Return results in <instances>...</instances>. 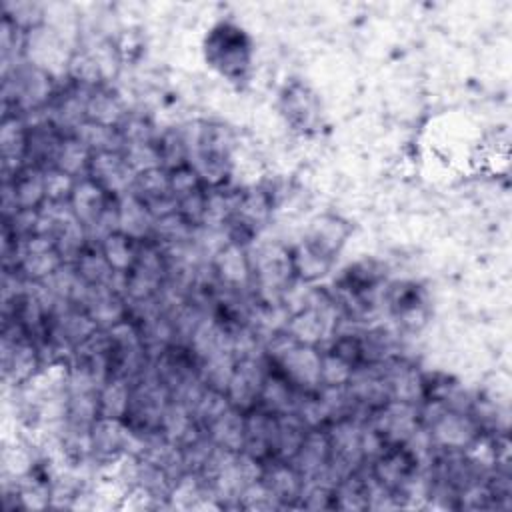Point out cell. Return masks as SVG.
<instances>
[{
	"instance_id": "cell-6",
	"label": "cell",
	"mask_w": 512,
	"mask_h": 512,
	"mask_svg": "<svg viewBox=\"0 0 512 512\" xmlns=\"http://www.w3.org/2000/svg\"><path fill=\"white\" fill-rule=\"evenodd\" d=\"M262 484L278 508H300L304 476L290 460H270L262 466Z\"/></svg>"
},
{
	"instance_id": "cell-5",
	"label": "cell",
	"mask_w": 512,
	"mask_h": 512,
	"mask_svg": "<svg viewBox=\"0 0 512 512\" xmlns=\"http://www.w3.org/2000/svg\"><path fill=\"white\" fill-rule=\"evenodd\" d=\"M350 234H352V224L346 218H342L340 214L324 212L314 220H310L304 232V238L300 242H304L308 248H312L320 256L336 262Z\"/></svg>"
},
{
	"instance_id": "cell-4",
	"label": "cell",
	"mask_w": 512,
	"mask_h": 512,
	"mask_svg": "<svg viewBox=\"0 0 512 512\" xmlns=\"http://www.w3.org/2000/svg\"><path fill=\"white\" fill-rule=\"evenodd\" d=\"M266 376H268V362L262 356V352L236 356V364L226 386V396L230 404L240 412H248L256 408Z\"/></svg>"
},
{
	"instance_id": "cell-13",
	"label": "cell",
	"mask_w": 512,
	"mask_h": 512,
	"mask_svg": "<svg viewBox=\"0 0 512 512\" xmlns=\"http://www.w3.org/2000/svg\"><path fill=\"white\" fill-rule=\"evenodd\" d=\"M154 218L148 208L132 192L120 196L118 200V230L126 232L136 240H150L154 230Z\"/></svg>"
},
{
	"instance_id": "cell-8",
	"label": "cell",
	"mask_w": 512,
	"mask_h": 512,
	"mask_svg": "<svg viewBox=\"0 0 512 512\" xmlns=\"http://www.w3.org/2000/svg\"><path fill=\"white\" fill-rule=\"evenodd\" d=\"M26 136H28L26 118L14 112H2V122H0L2 178L12 176L14 172L26 166Z\"/></svg>"
},
{
	"instance_id": "cell-7",
	"label": "cell",
	"mask_w": 512,
	"mask_h": 512,
	"mask_svg": "<svg viewBox=\"0 0 512 512\" xmlns=\"http://www.w3.org/2000/svg\"><path fill=\"white\" fill-rule=\"evenodd\" d=\"M88 178L100 184L106 192L114 196H124L132 188L134 172L130 170L122 150L108 152H92Z\"/></svg>"
},
{
	"instance_id": "cell-15",
	"label": "cell",
	"mask_w": 512,
	"mask_h": 512,
	"mask_svg": "<svg viewBox=\"0 0 512 512\" xmlns=\"http://www.w3.org/2000/svg\"><path fill=\"white\" fill-rule=\"evenodd\" d=\"M130 402V380L112 376L98 388V418L124 420Z\"/></svg>"
},
{
	"instance_id": "cell-11",
	"label": "cell",
	"mask_w": 512,
	"mask_h": 512,
	"mask_svg": "<svg viewBox=\"0 0 512 512\" xmlns=\"http://www.w3.org/2000/svg\"><path fill=\"white\" fill-rule=\"evenodd\" d=\"M244 426L246 412H240L234 406H230L210 426H206L204 434L216 448L238 454L244 448Z\"/></svg>"
},
{
	"instance_id": "cell-17",
	"label": "cell",
	"mask_w": 512,
	"mask_h": 512,
	"mask_svg": "<svg viewBox=\"0 0 512 512\" xmlns=\"http://www.w3.org/2000/svg\"><path fill=\"white\" fill-rule=\"evenodd\" d=\"M76 180L78 178H74L58 168H46L44 170L46 204H68Z\"/></svg>"
},
{
	"instance_id": "cell-9",
	"label": "cell",
	"mask_w": 512,
	"mask_h": 512,
	"mask_svg": "<svg viewBox=\"0 0 512 512\" xmlns=\"http://www.w3.org/2000/svg\"><path fill=\"white\" fill-rule=\"evenodd\" d=\"M130 108L124 104L120 92L112 88L110 82L90 88L88 102H86V120L96 122L102 126L118 128Z\"/></svg>"
},
{
	"instance_id": "cell-18",
	"label": "cell",
	"mask_w": 512,
	"mask_h": 512,
	"mask_svg": "<svg viewBox=\"0 0 512 512\" xmlns=\"http://www.w3.org/2000/svg\"><path fill=\"white\" fill-rule=\"evenodd\" d=\"M168 184H170V192L172 196L178 200L198 188H204L202 180H200V174L196 172V168L186 162V164H180L176 168H170L168 170Z\"/></svg>"
},
{
	"instance_id": "cell-14",
	"label": "cell",
	"mask_w": 512,
	"mask_h": 512,
	"mask_svg": "<svg viewBox=\"0 0 512 512\" xmlns=\"http://www.w3.org/2000/svg\"><path fill=\"white\" fill-rule=\"evenodd\" d=\"M290 260H292L294 280L304 286H314L316 282L326 278L334 266V260L320 256L318 252L308 248L304 242L290 246Z\"/></svg>"
},
{
	"instance_id": "cell-12",
	"label": "cell",
	"mask_w": 512,
	"mask_h": 512,
	"mask_svg": "<svg viewBox=\"0 0 512 512\" xmlns=\"http://www.w3.org/2000/svg\"><path fill=\"white\" fill-rule=\"evenodd\" d=\"M142 242L132 238V236H128L122 230H114V232H108L106 236H102L94 244L98 246V250L102 252V256L106 258V262L110 264V268L114 272L128 274L130 268L134 266L136 258H138Z\"/></svg>"
},
{
	"instance_id": "cell-1",
	"label": "cell",
	"mask_w": 512,
	"mask_h": 512,
	"mask_svg": "<svg viewBox=\"0 0 512 512\" xmlns=\"http://www.w3.org/2000/svg\"><path fill=\"white\" fill-rule=\"evenodd\" d=\"M202 56L220 78L244 84L254 68V40L238 22L218 20L202 38Z\"/></svg>"
},
{
	"instance_id": "cell-3",
	"label": "cell",
	"mask_w": 512,
	"mask_h": 512,
	"mask_svg": "<svg viewBox=\"0 0 512 512\" xmlns=\"http://www.w3.org/2000/svg\"><path fill=\"white\" fill-rule=\"evenodd\" d=\"M278 114L294 134H312L320 124V98L302 80L292 78L278 94Z\"/></svg>"
},
{
	"instance_id": "cell-10",
	"label": "cell",
	"mask_w": 512,
	"mask_h": 512,
	"mask_svg": "<svg viewBox=\"0 0 512 512\" xmlns=\"http://www.w3.org/2000/svg\"><path fill=\"white\" fill-rule=\"evenodd\" d=\"M2 182L10 188L18 210H40L46 204L44 170L42 168L26 164L12 176L2 178Z\"/></svg>"
},
{
	"instance_id": "cell-2",
	"label": "cell",
	"mask_w": 512,
	"mask_h": 512,
	"mask_svg": "<svg viewBox=\"0 0 512 512\" xmlns=\"http://www.w3.org/2000/svg\"><path fill=\"white\" fill-rule=\"evenodd\" d=\"M382 302L402 332L418 334L428 324V292L416 280L386 282L382 290Z\"/></svg>"
},
{
	"instance_id": "cell-16",
	"label": "cell",
	"mask_w": 512,
	"mask_h": 512,
	"mask_svg": "<svg viewBox=\"0 0 512 512\" xmlns=\"http://www.w3.org/2000/svg\"><path fill=\"white\" fill-rule=\"evenodd\" d=\"M90 158H92V150L78 136L74 134L64 136L52 168H58L74 178H82V176H88Z\"/></svg>"
}]
</instances>
